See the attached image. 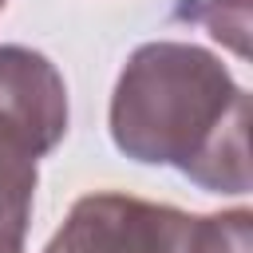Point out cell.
Instances as JSON below:
<instances>
[{
    "label": "cell",
    "mask_w": 253,
    "mask_h": 253,
    "mask_svg": "<svg viewBox=\"0 0 253 253\" xmlns=\"http://www.w3.org/2000/svg\"><path fill=\"white\" fill-rule=\"evenodd\" d=\"M249 91L229 67L182 40L134 47L111 95L115 146L146 166H174L210 194L249 190Z\"/></svg>",
    "instance_id": "6da1fadb"
},
{
    "label": "cell",
    "mask_w": 253,
    "mask_h": 253,
    "mask_svg": "<svg viewBox=\"0 0 253 253\" xmlns=\"http://www.w3.org/2000/svg\"><path fill=\"white\" fill-rule=\"evenodd\" d=\"M0 111H8L47 154L67 134V87L55 63L32 47H0Z\"/></svg>",
    "instance_id": "7a4b0ae2"
},
{
    "label": "cell",
    "mask_w": 253,
    "mask_h": 253,
    "mask_svg": "<svg viewBox=\"0 0 253 253\" xmlns=\"http://www.w3.org/2000/svg\"><path fill=\"white\" fill-rule=\"evenodd\" d=\"M146 202L130 194H87L71 206L43 253H134Z\"/></svg>",
    "instance_id": "3957f363"
},
{
    "label": "cell",
    "mask_w": 253,
    "mask_h": 253,
    "mask_svg": "<svg viewBox=\"0 0 253 253\" xmlns=\"http://www.w3.org/2000/svg\"><path fill=\"white\" fill-rule=\"evenodd\" d=\"M36 158H43L36 138L0 111V253H24L36 198Z\"/></svg>",
    "instance_id": "277c9868"
},
{
    "label": "cell",
    "mask_w": 253,
    "mask_h": 253,
    "mask_svg": "<svg viewBox=\"0 0 253 253\" xmlns=\"http://www.w3.org/2000/svg\"><path fill=\"white\" fill-rule=\"evenodd\" d=\"M198 20L233 55H241V59L249 55V0H206Z\"/></svg>",
    "instance_id": "5b68a950"
},
{
    "label": "cell",
    "mask_w": 253,
    "mask_h": 253,
    "mask_svg": "<svg viewBox=\"0 0 253 253\" xmlns=\"http://www.w3.org/2000/svg\"><path fill=\"white\" fill-rule=\"evenodd\" d=\"M0 8H4V0H0Z\"/></svg>",
    "instance_id": "8992f818"
}]
</instances>
